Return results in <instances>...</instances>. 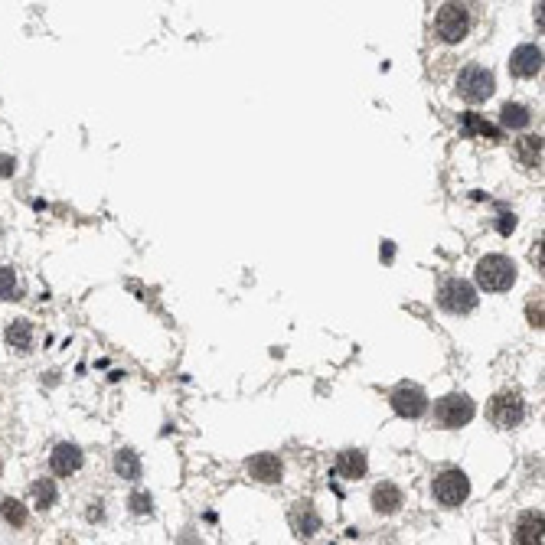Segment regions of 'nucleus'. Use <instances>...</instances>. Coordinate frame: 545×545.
Wrapping results in <instances>:
<instances>
[{
	"mask_svg": "<svg viewBox=\"0 0 545 545\" xmlns=\"http://www.w3.org/2000/svg\"><path fill=\"white\" fill-rule=\"evenodd\" d=\"M516 281V264L506 255H487L477 262V284L483 291H506Z\"/></svg>",
	"mask_w": 545,
	"mask_h": 545,
	"instance_id": "obj_1",
	"label": "nucleus"
},
{
	"mask_svg": "<svg viewBox=\"0 0 545 545\" xmlns=\"http://www.w3.org/2000/svg\"><path fill=\"white\" fill-rule=\"evenodd\" d=\"M473 412H477V408H473V398L464 392L444 395L441 402L434 405V418H438L441 428H464V424H470Z\"/></svg>",
	"mask_w": 545,
	"mask_h": 545,
	"instance_id": "obj_2",
	"label": "nucleus"
},
{
	"mask_svg": "<svg viewBox=\"0 0 545 545\" xmlns=\"http://www.w3.org/2000/svg\"><path fill=\"white\" fill-rule=\"evenodd\" d=\"M493 88H497V79H493V72L483 66H467L457 76V92H461V98H467V102H487L490 95H493Z\"/></svg>",
	"mask_w": 545,
	"mask_h": 545,
	"instance_id": "obj_3",
	"label": "nucleus"
},
{
	"mask_svg": "<svg viewBox=\"0 0 545 545\" xmlns=\"http://www.w3.org/2000/svg\"><path fill=\"white\" fill-rule=\"evenodd\" d=\"M523 415H526V405H523V398L516 392H499L487 405V418L497 428H516L523 422Z\"/></svg>",
	"mask_w": 545,
	"mask_h": 545,
	"instance_id": "obj_4",
	"label": "nucleus"
},
{
	"mask_svg": "<svg viewBox=\"0 0 545 545\" xmlns=\"http://www.w3.org/2000/svg\"><path fill=\"white\" fill-rule=\"evenodd\" d=\"M438 304H441L448 314H470L477 307V291H473V284L461 281V278H451V281L441 284Z\"/></svg>",
	"mask_w": 545,
	"mask_h": 545,
	"instance_id": "obj_5",
	"label": "nucleus"
},
{
	"mask_svg": "<svg viewBox=\"0 0 545 545\" xmlns=\"http://www.w3.org/2000/svg\"><path fill=\"white\" fill-rule=\"evenodd\" d=\"M434 27H438V36H441L444 43H461L470 29V13L461 4H444V7L438 10Z\"/></svg>",
	"mask_w": 545,
	"mask_h": 545,
	"instance_id": "obj_6",
	"label": "nucleus"
},
{
	"mask_svg": "<svg viewBox=\"0 0 545 545\" xmlns=\"http://www.w3.org/2000/svg\"><path fill=\"white\" fill-rule=\"evenodd\" d=\"M467 493H470V480L464 470H444L434 480V497L444 506H461L464 499H467Z\"/></svg>",
	"mask_w": 545,
	"mask_h": 545,
	"instance_id": "obj_7",
	"label": "nucleus"
},
{
	"mask_svg": "<svg viewBox=\"0 0 545 545\" xmlns=\"http://www.w3.org/2000/svg\"><path fill=\"white\" fill-rule=\"evenodd\" d=\"M392 408L402 418H422L424 408H428V398L418 386H398L392 392Z\"/></svg>",
	"mask_w": 545,
	"mask_h": 545,
	"instance_id": "obj_8",
	"label": "nucleus"
},
{
	"mask_svg": "<svg viewBox=\"0 0 545 545\" xmlns=\"http://www.w3.org/2000/svg\"><path fill=\"white\" fill-rule=\"evenodd\" d=\"M542 69V49L532 46V43H523V46L513 49L509 56V72L519 79H532Z\"/></svg>",
	"mask_w": 545,
	"mask_h": 545,
	"instance_id": "obj_9",
	"label": "nucleus"
},
{
	"mask_svg": "<svg viewBox=\"0 0 545 545\" xmlns=\"http://www.w3.org/2000/svg\"><path fill=\"white\" fill-rule=\"evenodd\" d=\"M49 464H53V473L72 477V473L82 467V451H79L76 444H59L56 451H53V457H49Z\"/></svg>",
	"mask_w": 545,
	"mask_h": 545,
	"instance_id": "obj_10",
	"label": "nucleus"
},
{
	"mask_svg": "<svg viewBox=\"0 0 545 545\" xmlns=\"http://www.w3.org/2000/svg\"><path fill=\"white\" fill-rule=\"evenodd\" d=\"M248 473L255 480H262V483H278L281 480V461L274 454H255L248 461Z\"/></svg>",
	"mask_w": 545,
	"mask_h": 545,
	"instance_id": "obj_11",
	"label": "nucleus"
},
{
	"mask_svg": "<svg viewBox=\"0 0 545 545\" xmlns=\"http://www.w3.org/2000/svg\"><path fill=\"white\" fill-rule=\"evenodd\" d=\"M542 513H523L516 523V542L519 545H542Z\"/></svg>",
	"mask_w": 545,
	"mask_h": 545,
	"instance_id": "obj_12",
	"label": "nucleus"
},
{
	"mask_svg": "<svg viewBox=\"0 0 545 545\" xmlns=\"http://www.w3.org/2000/svg\"><path fill=\"white\" fill-rule=\"evenodd\" d=\"M461 131L467 134V137H483V141H490V144L499 141V128H497V124H490L487 118H480V114H473V112L464 114Z\"/></svg>",
	"mask_w": 545,
	"mask_h": 545,
	"instance_id": "obj_13",
	"label": "nucleus"
},
{
	"mask_svg": "<svg viewBox=\"0 0 545 545\" xmlns=\"http://www.w3.org/2000/svg\"><path fill=\"white\" fill-rule=\"evenodd\" d=\"M366 467H369V461H366V454L363 451H339V457H337V473L339 477L359 480V477H366Z\"/></svg>",
	"mask_w": 545,
	"mask_h": 545,
	"instance_id": "obj_14",
	"label": "nucleus"
},
{
	"mask_svg": "<svg viewBox=\"0 0 545 545\" xmlns=\"http://www.w3.org/2000/svg\"><path fill=\"white\" fill-rule=\"evenodd\" d=\"M516 157L523 167H539L542 163V137L539 134H526L516 141Z\"/></svg>",
	"mask_w": 545,
	"mask_h": 545,
	"instance_id": "obj_15",
	"label": "nucleus"
},
{
	"mask_svg": "<svg viewBox=\"0 0 545 545\" xmlns=\"http://www.w3.org/2000/svg\"><path fill=\"white\" fill-rule=\"evenodd\" d=\"M372 506H376V513H395L402 506V490L395 483H379L372 490Z\"/></svg>",
	"mask_w": 545,
	"mask_h": 545,
	"instance_id": "obj_16",
	"label": "nucleus"
},
{
	"mask_svg": "<svg viewBox=\"0 0 545 545\" xmlns=\"http://www.w3.org/2000/svg\"><path fill=\"white\" fill-rule=\"evenodd\" d=\"M7 346L20 349V353H27V349L33 346V330H29L27 320H13L7 327Z\"/></svg>",
	"mask_w": 545,
	"mask_h": 545,
	"instance_id": "obj_17",
	"label": "nucleus"
},
{
	"mask_svg": "<svg viewBox=\"0 0 545 545\" xmlns=\"http://www.w3.org/2000/svg\"><path fill=\"white\" fill-rule=\"evenodd\" d=\"M294 526H297L301 536H314V532L320 529V516L314 513L311 503H301V506L294 509Z\"/></svg>",
	"mask_w": 545,
	"mask_h": 545,
	"instance_id": "obj_18",
	"label": "nucleus"
},
{
	"mask_svg": "<svg viewBox=\"0 0 545 545\" xmlns=\"http://www.w3.org/2000/svg\"><path fill=\"white\" fill-rule=\"evenodd\" d=\"M114 470H118L124 480H137L141 477V461H137V454L134 451H118V457H114Z\"/></svg>",
	"mask_w": 545,
	"mask_h": 545,
	"instance_id": "obj_19",
	"label": "nucleus"
},
{
	"mask_svg": "<svg viewBox=\"0 0 545 545\" xmlns=\"http://www.w3.org/2000/svg\"><path fill=\"white\" fill-rule=\"evenodd\" d=\"M499 121H503V128H526L529 124V112L523 108V105H503V112H499Z\"/></svg>",
	"mask_w": 545,
	"mask_h": 545,
	"instance_id": "obj_20",
	"label": "nucleus"
},
{
	"mask_svg": "<svg viewBox=\"0 0 545 545\" xmlns=\"http://www.w3.org/2000/svg\"><path fill=\"white\" fill-rule=\"evenodd\" d=\"M0 513H4V519H7L10 526H23L27 523V506L20 503V499H13V497H7L4 503H0Z\"/></svg>",
	"mask_w": 545,
	"mask_h": 545,
	"instance_id": "obj_21",
	"label": "nucleus"
},
{
	"mask_svg": "<svg viewBox=\"0 0 545 545\" xmlns=\"http://www.w3.org/2000/svg\"><path fill=\"white\" fill-rule=\"evenodd\" d=\"M33 499H36V506L39 509H46V506H53V503H56V483H53V480H36V483H33Z\"/></svg>",
	"mask_w": 545,
	"mask_h": 545,
	"instance_id": "obj_22",
	"label": "nucleus"
},
{
	"mask_svg": "<svg viewBox=\"0 0 545 545\" xmlns=\"http://www.w3.org/2000/svg\"><path fill=\"white\" fill-rule=\"evenodd\" d=\"M0 297H4V301H13V297H20L17 274H13V268H0Z\"/></svg>",
	"mask_w": 545,
	"mask_h": 545,
	"instance_id": "obj_23",
	"label": "nucleus"
},
{
	"mask_svg": "<svg viewBox=\"0 0 545 545\" xmlns=\"http://www.w3.org/2000/svg\"><path fill=\"white\" fill-rule=\"evenodd\" d=\"M131 509H134V513H151V497H147V493H134V497H131Z\"/></svg>",
	"mask_w": 545,
	"mask_h": 545,
	"instance_id": "obj_24",
	"label": "nucleus"
},
{
	"mask_svg": "<svg viewBox=\"0 0 545 545\" xmlns=\"http://www.w3.org/2000/svg\"><path fill=\"white\" fill-rule=\"evenodd\" d=\"M529 323H532V327H542V297L529 304Z\"/></svg>",
	"mask_w": 545,
	"mask_h": 545,
	"instance_id": "obj_25",
	"label": "nucleus"
},
{
	"mask_svg": "<svg viewBox=\"0 0 545 545\" xmlns=\"http://www.w3.org/2000/svg\"><path fill=\"white\" fill-rule=\"evenodd\" d=\"M13 157H7V154H0V177H13Z\"/></svg>",
	"mask_w": 545,
	"mask_h": 545,
	"instance_id": "obj_26",
	"label": "nucleus"
},
{
	"mask_svg": "<svg viewBox=\"0 0 545 545\" xmlns=\"http://www.w3.org/2000/svg\"><path fill=\"white\" fill-rule=\"evenodd\" d=\"M513 226H516V219L509 216V213H503V216H499V222H497V229L506 235V232H513Z\"/></svg>",
	"mask_w": 545,
	"mask_h": 545,
	"instance_id": "obj_27",
	"label": "nucleus"
},
{
	"mask_svg": "<svg viewBox=\"0 0 545 545\" xmlns=\"http://www.w3.org/2000/svg\"><path fill=\"white\" fill-rule=\"evenodd\" d=\"M392 255H395V245L386 242V245H382V258H386V262H392Z\"/></svg>",
	"mask_w": 545,
	"mask_h": 545,
	"instance_id": "obj_28",
	"label": "nucleus"
}]
</instances>
